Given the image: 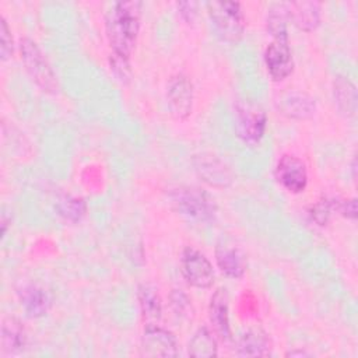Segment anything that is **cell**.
<instances>
[{"label": "cell", "instance_id": "obj_2", "mask_svg": "<svg viewBox=\"0 0 358 358\" xmlns=\"http://www.w3.org/2000/svg\"><path fill=\"white\" fill-rule=\"evenodd\" d=\"M172 208L185 220L194 224H208L215 218L213 199L199 187L179 186L169 192Z\"/></svg>", "mask_w": 358, "mask_h": 358}, {"label": "cell", "instance_id": "obj_27", "mask_svg": "<svg viewBox=\"0 0 358 358\" xmlns=\"http://www.w3.org/2000/svg\"><path fill=\"white\" fill-rule=\"evenodd\" d=\"M110 69L115 71L119 80H127L130 77V64L129 57H123L119 55H110Z\"/></svg>", "mask_w": 358, "mask_h": 358}, {"label": "cell", "instance_id": "obj_15", "mask_svg": "<svg viewBox=\"0 0 358 358\" xmlns=\"http://www.w3.org/2000/svg\"><path fill=\"white\" fill-rule=\"evenodd\" d=\"M288 17L301 31L310 32L320 22V4L317 1H292L287 3Z\"/></svg>", "mask_w": 358, "mask_h": 358}, {"label": "cell", "instance_id": "obj_13", "mask_svg": "<svg viewBox=\"0 0 358 358\" xmlns=\"http://www.w3.org/2000/svg\"><path fill=\"white\" fill-rule=\"evenodd\" d=\"M208 319L213 326V333L217 334L222 341L232 338L229 326V309H228V292L225 288H218L208 305Z\"/></svg>", "mask_w": 358, "mask_h": 358}, {"label": "cell", "instance_id": "obj_11", "mask_svg": "<svg viewBox=\"0 0 358 358\" xmlns=\"http://www.w3.org/2000/svg\"><path fill=\"white\" fill-rule=\"evenodd\" d=\"M264 63L267 71L275 81L287 78L294 70L292 52L288 45V38H274L264 50Z\"/></svg>", "mask_w": 358, "mask_h": 358}, {"label": "cell", "instance_id": "obj_14", "mask_svg": "<svg viewBox=\"0 0 358 358\" xmlns=\"http://www.w3.org/2000/svg\"><path fill=\"white\" fill-rule=\"evenodd\" d=\"M215 262L221 273L229 278H241L246 271V256L234 245L218 243L215 248Z\"/></svg>", "mask_w": 358, "mask_h": 358}, {"label": "cell", "instance_id": "obj_1", "mask_svg": "<svg viewBox=\"0 0 358 358\" xmlns=\"http://www.w3.org/2000/svg\"><path fill=\"white\" fill-rule=\"evenodd\" d=\"M141 1H116L106 13V36L112 53L129 57L138 35Z\"/></svg>", "mask_w": 358, "mask_h": 358}, {"label": "cell", "instance_id": "obj_10", "mask_svg": "<svg viewBox=\"0 0 358 358\" xmlns=\"http://www.w3.org/2000/svg\"><path fill=\"white\" fill-rule=\"evenodd\" d=\"M277 182L291 193H301L308 185V171L302 159L295 155H282L275 165Z\"/></svg>", "mask_w": 358, "mask_h": 358}, {"label": "cell", "instance_id": "obj_8", "mask_svg": "<svg viewBox=\"0 0 358 358\" xmlns=\"http://www.w3.org/2000/svg\"><path fill=\"white\" fill-rule=\"evenodd\" d=\"M140 348L145 357H176L179 352L175 334L154 323L145 326Z\"/></svg>", "mask_w": 358, "mask_h": 358}, {"label": "cell", "instance_id": "obj_5", "mask_svg": "<svg viewBox=\"0 0 358 358\" xmlns=\"http://www.w3.org/2000/svg\"><path fill=\"white\" fill-rule=\"evenodd\" d=\"M234 117L238 137L248 145H256L266 131L264 109L252 101H238L234 106Z\"/></svg>", "mask_w": 358, "mask_h": 358}, {"label": "cell", "instance_id": "obj_6", "mask_svg": "<svg viewBox=\"0 0 358 358\" xmlns=\"http://www.w3.org/2000/svg\"><path fill=\"white\" fill-rule=\"evenodd\" d=\"M183 278L196 288H210L214 282L215 274L211 262L197 249L185 248L179 262Z\"/></svg>", "mask_w": 358, "mask_h": 358}, {"label": "cell", "instance_id": "obj_20", "mask_svg": "<svg viewBox=\"0 0 358 358\" xmlns=\"http://www.w3.org/2000/svg\"><path fill=\"white\" fill-rule=\"evenodd\" d=\"M187 352L190 357H197V358L217 357L218 347H217V340L214 337V333L207 326L199 327L189 341Z\"/></svg>", "mask_w": 358, "mask_h": 358}, {"label": "cell", "instance_id": "obj_12", "mask_svg": "<svg viewBox=\"0 0 358 358\" xmlns=\"http://www.w3.org/2000/svg\"><path fill=\"white\" fill-rule=\"evenodd\" d=\"M275 106L284 116L298 120L312 117L316 110L315 98L301 91H288L281 94L275 101Z\"/></svg>", "mask_w": 358, "mask_h": 358}, {"label": "cell", "instance_id": "obj_30", "mask_svg": "<svg viewBox=\"0 0 358 358\" xmlns=\"http://www.w3.org/2000/svg\"><path fill=\"white\" fill-rule=\"evenodd\" d=\"M295 355H298V357H306V355H309V354L305 352V351H289V352H287V357H295Z\"/></svg>", "mask_w": 358, "mask_h": 358}, {"label": "cell", "instance_id": "obj_22", "mask_svg": "<svg viewBox=\"0 0 358 358\" xmlns=\"http://www.w3.org/2000/svg\"><path fill=\"white\" fill-rule=\"evenodd\" d=\"M288 17V6L287 3H274L267 10L266 25L267 31L273 38H288L287 34V21Z\"/></svg>", "mask_w": 358, "mask_h": 358}, {"label": "cell", "instance_id": "obj_29", "mask_svg": "<svg viewBox=\"0 0 358 358\" xmlns=\"http://www.w3.org/2000/svg\"><path fill=\"white\" fill-rule=\"evenodd\" d=\"M338 211L350 218V220H355L357 218V199H348V200H344L338 204Z\"/></svg>", "mask_w": 358, "mask_h": 358}, {"label": "cell", "instance_id": "obj_16", "mask_svg": "<svg viewBox=\"0 0 358 358\" xmlns=\"http://www.w3.org/2000/svg\"><path fill=\"white\" fill-rule=\"evenodd\" d=\"M236 354L241 357H264L270 354V341L264 330L253 327L238 340Z\"/></svg>", "mask_w": 358, "mask_h": 358}, {"label": "cell", "instance_id": "obj_21", "mask_svg": "<svg viewBox=\"0 0 358 358\" xmlns=\"http://www.w3.org/2000/svg\"><path fill=\"white\" fill-rule=\"evenodd\" d=\"M137 298L141 308V313L148 324L159 320L162 313V303L157 289L148 284H140L137 288Z\"/></svg>", "mask_w": 358, "mask_h": 358}, {"label": "cell", "instance_id": "obj_3", "mask_svg": "<svg viewBox=\"0 0 358 358\" xmlns=\"http://www.w3.org/2000/svg\"><path fill=\"white\" fill-rule=\"evenodd\" d=\"M207 13L215 32L227 42H236L245 31V15L238 1H208Z\"/></svg>", "mask_w": 358, "mask_h": 358}, {"label": "cell", "instance_id": "obj_23", "mask_svg": "<svg viewBox=\"0 0 358 358\" xmlns=\"http://www.w3.org/2000/svg\"><path fill=\"white\" fill-rule=\"evenodd\" d=\"M56 210L60 217L70 222H78L87 211V204L83 197L63 194L56 201Z\"/></svg>", "mask_w": 358, "mask_h": 358}, {"label": "cell", "instance_id": "obj_7", "mask_svg": "<svg viewBox=\"0 0 358 358\" xmlns=\"http://www.w3.org/2000/svg\"><path fill=\"white\" fill-rule=\"evenodd\" d=\"M166 103L169 113L176 120H185L193 108V84L187 76L178 73L166 85Z\"/></svg>", "mask_w": 358, "mask_h": 358}, {"label": "cell", "instance_id": "obj_24", "mask_svg": "<svg viewBox=\"0 0 358 358\" xmlns=\"http://www.w3.org/2000/svg\"><path fill=\"white\" fill-rule=\"evenodd\" d=\"M169 306L179 319H189L194 312L190 298L182 289H172L169 294Z\"/></svg>", "mask_w": 358, "mask_h": 358}, {"label": "cell", "instance_id": "obj_28", "mask_svg": "<svg viewBox=\"0 0 358 358\" xmlns=\"http://www.w3.org/2000/svg\"><path fill=\"white\" fill-rule=\"evenodd\" d=\"M178 13L186 22H193L199 13V4L196 1H179L176 4Z\"/></svg>", "mask_w": 358, "mask_h": 358}, {"label": "cell", "instance_id": "obj_9", "mask_svg": "<svg viewBox=\"0 0 358 358\" xmlns=\"http://www.w3.org/2000/svg\"><path fill=\"white\" fill-rule=\"evenodd\" d=\"M194 171L210 186L224 189L232 185L235 176L232 169L213 154H199L193 158Z\"/></svg>", "mask_w": 358, "mask_h": 358}, {"label": "cell", "instance_id": "obj_17", "mask_svg": "<svg viewBox=\"0 0 358 358\" xmlns=\"http://www.w3.org/2000/svg\"><path fill=\"white\" fill-rule=\"evenodd\" d=\"M20 301L24 310L31 317H41L46 315L52 305L49 294L42 287H38L35 284L27 285L21 289Z\"/></svg>", "mask_w": 358, "mask_h": 358}, {"label": "cell", "instance_id": "obj_19", "mask_svg": "<svg viewBox=\"0 0 358 358\" xmlns=\"http://www.w3.org/2000/svg\"><path fill=\"white\" fill-rule=\"evenodd\" d=\"M27 345V333L14 317H6L1 324V347L6 352H20Z\"/></svg>", "mask_w": 358, "mask_h": 358}, {"label": "cell", "instance_id": "obj_25", "mask_svg": "<svg viewBox=\"0 0 358 358\" xmlns=\"http://www.w3.org/2000/svg\"><path fill=\"white\" fill-rule=\"evenodd\" d=\"M331 208H333V201L329 199H322L312 206L310 217L316 224L324 225V224H327V221L330 218Z\"/></svg>", "mask_w": 358, "mask_h": 358}, {"label": "cell", "instance_id": "obj_26", "mask_svg": "<svg viewBox=\"0 0 358 358\" xmlns=\"http://www.w3.org/2000/svg\"><path fill=\"white\" fill-rule=\"evenodd\" d=\"M0 55L1 60H7L13 55V36L3 15L0 17Z\"/></svg>", "mask_w": 358, "mask_h": 358}, {"label": "cell", "instance_id": "obj_4", "mask_svg": "<svg viewBox=\"0 0 358 358\" xmlns=\"http://www.w3.org/2000/svg\"><path fill=\"white\" fill-rule=\"evenodd\" d=\"M20 55L27 73L35 81V84L45 92H56L59 88L56 74L38 43L31 38H21Z\"/></svg>", "mask_w": 358, "mask_h": 358}, {"label": "cell", "instance_id": "obj_18", "mask_svg": "<svg viewBox=\"0 0 358 358\" xmlns=\"http://www.w3.org/2000/svg\"><path fill=\"white\" fill-rule=\"evenodd\" d=\"M333 96L338 110L344 116H354L357 112V88L344 76H337L333 80Z\"/></svg>", "mask_w": 358, "mask_h": 358}]
</instances>
